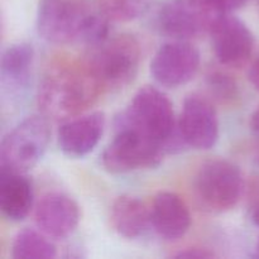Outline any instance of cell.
<instances>
[{
  "mask_svg": "<svg viewBox=\"0 0 259 259\" xmlns=\"http://www.w3.org/2000/svg\"><path fill=\"white\" fill-rule=\"evenodd\" d=\"M99 91L100 88L88 68H55L40 83L38 105L47 118L67 120L88 109Z\"/></svg>",
  "mask_w": 259,
  "mask_h": 259,
  "instance_id": "obj_1",
  "label": "cell"
},
{
  "mask_svg": "<svg viewBox=\"0 0 259 259\" xmlns=\"http://www.w3.org/2000/svg\"><path fill=\"white\" fill-rule=\"evenodd\" d=\"M116 125H126L141 132L162 144L167 152L185 144L172 103L166 94L154 86H144L134 95L128 109L116 119Z\"/></svg>",
  "mask_w": 259,
  "mask_h": 259,
  "instance_id": "obj_2",
  "label": "cell"
},
{
  "mask_svg": "<svg viewBox=\"0 0 259 259\" xmlns=\"http://www.w3.org/2000/svg\"><path fill=\"white\" fill-rule=\"evenodd\" d=\"M141 56V45L133 35L109 37L93 48L88 70L100 89H120L137 76Z\"/></svg>",
  "mask_w": 259,
  "mask_h": 259,
  "instance_id": "obj_3",
  "label": "cell"
},
{
  "mask_svg": "<svg viewBox=\"0 0 259 259\" xmlns=\"http://www.w3.org/2000/svg\"><path fill=\"white\" fill-rule=\"evenodd\" d=\"M197 201L212 212L233 209L242 199L244 177L237 164L225 159L205 162L194 181Z\"/></svg>",
  "mask_w": 259,
  "mask_h": 259,
  "instance_id": "obj_4",
  "label": "cell"
},
{
  "mask_svg": "<svg viewBox=\"0 0 259 259\" xmlns=\"http://www.w3.org/2000/svg\"><path fill=\"white\" fill-rule=\"evenodd\" d=\"M50 139L51 128L47 116H28L3 139L0 168L25 174L42 159Z\"/></svg>",
  "mask_w": 259,
  "mask_h": 259,
  "instance_id": "obj_5",
  "label": "cell"
},
{
  "mask_svg": "<svg viewBox=\"0 0 259 259\" xmlns=\"http://www.w3.org/2000/svg\"><path fill=\"white\" fill-rule=\"evenodd\" d=\"M227 13L215 0H168L158 12V27L175 39L210 34Z\"/></svg>",
  "mask_w": 259,
  "mask_h": 259,
  "instance_id": "obj_6",
  "label": "cell"
},
{
  "mask_svg": "<svg viewBox=\"0 0 259 259\" xmlns=\"http://www.w3.org/2000/svg\"><path fill=\"white\" fill-rule=\"evenodd\" d=\"M116 136L104 149L101 162L111 174H128L142 168H154L163 161L166 148L141 132L116 125Z\"/></svg>",
  "mask_w": 259,
  "mask_h": 259,
  "instance_id": "obj_7",
  "label": "cell"
},
{
  "mask_svg": "<svg viewBox=\"0 0 259 259\" xmlns=\"http://www.w3.org/2000/svg\"><path fill=\"white\" fill-rule=\"evenodd\" d=\"M91 13L80 0H40L38 33L53 45L81 42Z\"/></svg>",
  "mask_w": 259,
  "mask_h": 259,
  "instance_id": "obj_8",
  "label": "cell"
},
{
  "mask_svg": "<svg viewBox=\"0 0 259 259\" xmlns=\"http://www.w3.org/2000/svg\"><path fill=\"white\" fill-rule=\"evenodd\" d=\"M200 67V52L186 40L175 39L162 45L151 61V75L164 88L186 85Z\"/></svg>",
  "mask_w": 259,
  "mask_h": 259,
  "instance_id": "obj_9",
  "label": "cell"
},
{
  "mask_svg": "<svg viewBox=\"0 0 259 259\" xmlns=\"http://www.w3.org/2000/svg\"><path fill=\"white\" fill-rule=\"evenodd\" d=\"M179 129L186 146L200 151L212 148L219 139V119L214 105L196 94L187 96Z\"/></svg>",
  "mask_w": 259,
  "mask_h": 259,
  "instance_id": "obj_10",
  "label": "cell"
},
{
  "mask_svg": "<svg viewBox=\"0 0 259 259\" xmlns=\"http://www.w3.org/2000/svg\"><path fill=\"white\" fill-rule=\"evenodd\" d=\"M211 43L214 53L222 65L240 67L252 56L254 35L243 20L225 14L212 28Z\"/></svg>",
  "mask_w": 259,
  "mask_h": 259,
  "instance_id": "obj_11",
  "label": "cell"
},
{
  "mask_svg": "<svg viewBox=\"0 0 259 259\" xmlns=\"http://www.w3.org/2000/svg\"><path fill=\"white\" fill-rule=\"evenodd\" d=\"M34 218L40 232L51 238L63 239L77 228L80 210L70 196L61 192H51L37 204Z\"/></svg>",
  "mask_w": 259,
  "mask_h": 259,
  "instance_id": "obj_12",
  "label": "cell"
},
{
  "mask_svg": "<svg viewBox=\"0 0 259 259\" xmlns=\"http://www.w3.org/2000/svg\"><path fill=\"white\" fill-rule=\"evenodd\" d=\"M105 115L100 111L65 120L57 133L60 149L68 157L80 158L90 153L103 137Z\"/></svg>",
  "mask_w": 259,
  "mask_h": 259,
  "instance_id": "obj_13",
  "label": "cell"
},
{
  "mask_svg": "<svg viewBox=\"0 0 259 259\" xmlns=\"http://www.w3.org/2000/svg\"><path fill=\"white\" fill-rule=\"evenodd\" d=\"M151 217L152 228L167 240L180 239L191 227L189 206L175 192L162 191L154 196Z\"/></svg>",
  "mask_w": 259,
  "mask_h": 259,
  "instance_id": "obj_14",
  "label": "cell"
},
{
  "mask_svg": "<svg viewBox=\"0 0 259 259\" xmlns=\"http://www.w3.org/2000/svg\"><path fill=\"white\" fill-rule=\"evenodd\" d=\"M34 201L33 185L22 172L0 168V210L10 222H22Z\"/></svg>",
  "mask_w": 259,
  "mask_h": 259,
  "instance_id": "obj_15",
  "label": "cell"
},
{
  "mask_svg": "<svg viewBox=\"0 0 259 259\" xmlns=\"http://www.w3.org/2000/svg\"><path fill=\"white\" fill-rule=\"evenodd\" d=\"M111 224L126 239L141 238L152 228L151 209L138 197L121 195L111 207Z\"/></svg>",
  "mask_w": 259,
  "mask_h": 259,
  "instance_id": "obj_16",
  "label": "cell"
},
{
  "mask_svg": "<svg viewBox=\"0 0 259 259\" xmlns=\"http://www.w3.org/2000/svg\"><path fill=\"white\" fill-rule=\"evenodd\" d=\"M34 60V50L29 43H15L9 46L2 55L0 76L4 85L20 88L29 78Z\"/></svg>",
  "mask_w": 259,
  "mask_h": 259,
  "instance_id": "obj_17",
  "label": "cell"
},
{
  "mask_svg": "<svg viewBox=\"0 0 259 259\" xmlns=\"http://www.w3.org/2000/svg\"><path fill=\"white\" fill-rule=\"evenodd\" d=\"M12 255L17 259H48L57 255V249L43 232L24 229L14 238Z\"/></svg>",
  "mask_w": 259,
  "mask_h": 259,
  "instance_id": "obj_18",
  "label": "cell"
},
{
  "mask_svg": "<svg viewBox=\"0 0 259 259\" xmlns=\"http://www.w3.org/2000/svg\"><path fill=\"white\" fill-rule=\"evenodd\" d=\"M100 12L110 22H132L148 10L151 0H98Z\"/></svg>",
  "mask_w": 259,
  "mask_h": 259,
  "instance_id": "obj_19",
  "label": "cell"
},
{
  "mask_svg": "<svg viewBox=\"0 0 259 259\" xmlns=\"http://www.w3.org/2000/svg\"><path fill=\"white\" fill-rule=\"evenodd\" d=\"M207 86L219 100H232L238 95L237 82L224 72H214L207 76Z\"/></svg>",
  "mask_w": 259,
  "mask_h": 259,
  "instance_id": "obj_20",
  "label": "cell"
},
{
  "mask_svg": "<svg viewBox=\"0 0 259 259\" xmlns=\"http://www.w3.org/2000/svg\"><path fill=\"white\" fill-rule=\"evenodd\" d=\"M248 211H249L252 222L259 228V180H257L249 189Z\"/></svg>",
  "mask_w": 259,
  "mask_h": 259,
  "instance_id": "obj_21",
  "label": "cell"
},
{
  "mask_svg": "<svg viewBox=\"0 0 259 259\" xmlns=\"http://www.w3.org/2000/svg\"><path fill=\"white\" fill-rule=\"evenodd\" d=\"M174 257L189 259H210L217 257V254L211 252V250L205 249V248H187L185 250H180Z\"/></svg>",
  "mask_w": 259,
  "mask_h": 259,
  "instance_id": "obj_22",
  "label": "cell"
},
{
  "mask_svg": "<svg viewBox=\"0 0 259 259\" xmlns=\"http://www.w3.org/2000/svg\"><path fill=\"white\" fill-rule=\"evenodd\" d=\"M215 2L227 14H229V13L235 12L238 9H242L247 4L248 0H215Z\"/></svg>",
  "mask_w": 259,
  "mask_h": 259,
  "instance_id": "obj_23",
  "label": "cell"
},
{
  "mask_svg": "<svg viewBox=\"0 0 259 259\" xmlns=\"http://www.w3.org/2000/svg\"><path fill=\"white\" fill-rule=\"evenodd\" d=\"M248 77H249L250 83L259 91V58L250 66L249 72H248Z\"/></svg>",
  "mask_w": 259,
  "mask_h": 259,
  "instance_id": "obj_24",
  "label": "cell"
},
{
  "mask_svg": "<svg viewBox=\"0 0 259 259\" xmlns=\"http://www.w3.org/2000/svg\"><path fill=\"white\" fill-rule=\"evenodd\" d=\"M250 129L254 132L257 136H259V105L255 109L254 113L252 114V118H250Z\"/></svg>",
  "mask_w": 259,
  "mask_h": 259,
  "instance_id": "obj_25",
  "label": "cell"
},
{
  "mask_svg": "<svg viewBox=\"0 0 259 259\" xmlns=\"http://www.w3.org/2000/svg\"><path fill=\"white\" fill-rule=\"evenodd\" d=\"M253 164L259 169V136H258V142L255 143L254 149H253Z\"/></svg>",
  "mask_w": 259,
  "mask_h": 259,
  "instance_id": "obj_26",
  "label": "cell"
},
{
  "mask_svg": "<svg viewBox=\"0 0 259 259\" xmlns=\"http://www.w3.org/2000/svg\"><path fill=\"white\" fill-rule=\"evenodd\" d=\"M253 258H259V237H258V240H257V244H255V248H254V253L252 254Z\"/></svg>",
  "mask_w": 259,
  "mask_h": 259,
  "instance_id": "obj_27",
  "label": "cell"
},
{
  "mask_svg": "<svg viewBox=\"0 0 259 259\" xmlns=\"http://www.w3.org/2000/svg\"><path fill=\"white\" fill-rule=\"evenodd\" d=\"M257 9H258V13H259V0H257Z\"/></svg>",
  "mask_w": 259,
  "mask_h": 259,
  "instance_id": "obj_28",
  "label": "cell"
}]
</instances>
